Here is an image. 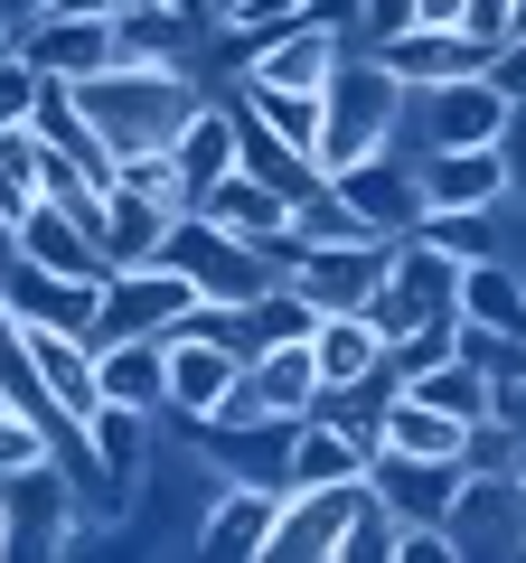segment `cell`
I'll return each instance as SVG.
<instances>
[{
	"label": "cell",
	"instance_id": "cell-8",
	"mask_svg": "<svg viewBox=\"0 0 526 563\" xmlns=\"http://www.w3.org/2000/svg\"><path fill=\"white\" fill-rule=\"evenodd\" d=\"M461 479H470V461H424V451H395V442L366 451V488H376V507L395 526H442Z\"/></svg>",
	"mask_w": 526,
	"mask_h": 563
},
{
	"label": "cell",
	"instance_id": "cell-36",
	"mask_svg": "<svg viewBox=\"0 0 526 563\" xmlns=\"http://www.w3.org/2000/svg\"><path fill=\"white\" fill-rule=\"evenodd\" d=\"M395 536H405V526L385 517L376 498H366V517L348 526V544H339V563H395Z\"/></svg>",
	"mask_w": 526,
	"mask_h": 563
},
{
	"label": "cell",
	"instance_id": "cell-34",
	"mask_svg": "<svg viewBox=\"0 0 526 563\" xmlns=\"http://www.w3.org/2000/svg\"><path fill=\"white\" fill-rule=\"evenodd\" d=\"M424 235L442 244V254L480 263V254H498V207H461V217H424Z\"/></svg>",
	"mask_w": 526,
	"mask_h": 563
},
{
	"label": "cell",
	"instance_id": "cell-44",
	"mask_svg": "<svg viewBox=\"0 0 526 563\" xmlns=\"http://www.w3.org/2000/svg\"><path fill=\"white\" fill-rule=\"evenodd\" d=\"M507 38H526V0H507Z\"/></svg>",
	"mask_w": 526,
	"mask_h": 563
},
{
	"label": "cell",
	"instance_id": "cell-11",
	"mask_svg": "<svg viewBox=\"0 0 526 563\" xmlns=\"http://www.w3.org/2000/svg\"><path fill=\"white\" fill-rule=\"evenodd\" d=\"M395 273V235H348V244H302L292 282H302L320 310H366V291Z\"/></svg>",
	"mask_w": 526,
	"mask_h": 563
},
{
	"label": "cell",
	"instance_id": "cell-23",
	"mask_svg": "<svg viewBox=\"0 0 526 563\" xmlns=\"http://www.w3.org/2000/svg\"><path fill=\"white\" fill-rule=\"evenodd\" d=\"M169 217L179 207L169 198H151V188H103V254L113 263H161V244H169Z\"/></svg>",
	"mask_w": 526,
	"mask_h": 563
},
{
	"label": "cell",
	"instance_id": "cell-2",
	"mask_svg": "<svg viewBox=\"0 0 526 563\" xmlns=\"http://www.w3.org/2000/svg\"><path fill=\"white\" fill-rule=\"evenodd\" d=\"M414 122V85L366 47V57H339L320 95V169H358L376 151H395V132Z\"/></svg>",
	"mask_w": 526,
	"mask_h": 563
},
{
	"label": "cell",
	"instance_id": "cell-20",
	"mask_svg": "<svg viewBox=\"0 0 526 563\" xmlns=\"http://www.w3.org/2000/svg\"><path fill=\"white\" fill-rule=\"evenodd\" d=\"M95 376H103V404L161 413L169 404V339H95Z\"/></svg>",
	"mask_w": 526,
	"mask_h": 563
},
{
	"label": "cell",
	"instance_id": "cell-24",
	"mask_svg": "<svg viewBox=\"0 0 526 563\" xmlns=\"http://www.w3.org/2000/svg\"><path fill=\"white\" fill-rule=\"evenodd\" d=\"M461 320H480V329H507V339H526V273L507 254H480V263H461Z\"/></svg>",
	"mask_w": 526,
	"mask_h": 563
},
{
	"label": "cell",
	"instance_id": "cell-18",
	"mask_svg": "<svg viewBox=\"0 0 526 563\" xmlns=\"http://www.w3.org/2000/svg\"><path fill=\"white\" fill-rule=\"evenodd\" d=\"M10 254H29V263H47V273H76V282H103L113 273V254H103L95 235H85L76 217H66L57 198H39L20 225H10Z\"/></svg>",
	"mask_w": 526,
	"mask_h": 563
},
{
	"label": "cell",
	"instance_id": "cell-35",
	"mask_svg": "<svg viewBox=\"0 0 526 563\" xmlns=\"http://www.w3.org/2000/svg\"><path fill=\"white\" fill-rule=\"evenodd\" d=\"M39 85H47V76H39V66L20 57V47H0V132L39 113Z\"/></svg>",
	"mask_w": 526,
	"mask_h": 563
},
{
	"label": "cell",
	"instance_id": "cell-7",
	"mask_svg": "<svg viewBox=\"0 0 526 563\" xmlns=\"http://www.w3.org/2000/svg\"><path fill=\"white\" fill-rule=\"evenodd\" d=\"M0 498H10V554H76L85 498H76V479H66V461L10 470V479H0Z\"/></svg>",
	"mask_w": 526,
	"mask_h": 563
},
{
	"label": "cell",
	"instance_id": "cell-19",
	"mask_svg": "<svg viewBox=\"0 0 526 563\" xmlns=\"http://www.w3.org/2000/svg\"><path fill=\"white\" fill-rule=\"evenodd\" d=\"M20 57L39 76H57V85H85V76H103L122 57V38H113V20H39L20 38Z\"/></svg>",
	"mask_w": 526,
	"mask_h": 563
},
{
	"label": "cell",
	"instance_id": "cell-6",
	"mask_svg": "<svg viewBox=\"0 0 526 563\" xmlns=\"http://www.w3.org/2000/svg\"><path fill=\"white\" fill-rule=\"evenodd\" d=\"M507 122H517V103L498 95V76L414 85V141H424V151H489Z\"/></svg>",
	"mask_w": 526,
	"mask_h": 563
},
{
	"label": "cell",
	"instance_id": "cell-15",
	"mask_svg": "<svg viewBox=\"0 0 526 563\" xmlns=\"http://www.w3.org/2000/svg\"><path fill=\"white\" fill-rule=\"evenodd\" d=\"M235 376H244V347L198 339V329H169V404H161V413L207 422V413H217V395H226Z\"/></svg>",
	"mask_w": 526,
	"mask_h": 563
},
{
	"label": "cell",
	"instance_id": "cell-32",
	"mask_svg": "<svg viewBox=\"0 0 526 563\" xmlns=\"http://www.w3.org/2000/svg\"><path fill=\"white\" fill-rule=\"evenodd\" d=\"M405 395L442 404V413H461V422H489V413H498V385H489L470 357H442V366H424V376H414Z\"/></svg>",
	"mask_w": 526,
	"mask_h": 563
},
{
	"label": "cell",
	"instance_id": "cell-21",
	"mask_svg": "<svg viewBox=\"0 0 526 563\" xmlns=\"http://www.w3.org/2000/svg\"><path fill=\"white\" fill-rule=\"evenodd\" d=\"M244 385L263 395V413H273V422L320 413V357H310V339H292V347H254V357H244Z\"/></svg>",
	"mask_w": 526,
	"mask_h": 563
},
{
	"label": "cell",
	"instance_id": "cell-37",
	"mask_svg": "<svg viewBox=\"0 0 526 563\" xmlns=\"http://www.w3.org/2000/svg\"><path fill=\"white\" fill-rule=\"evenodd\" d=\"M358 29H366V47L395 38V29H414V0H358Z\"/></svg>",
	"mask_w": 526,
	"mask_h": 563
},
{
	"label": "cell",
	"instance_id": "cell-1",
	"mask_svg": "<svg viewBox=\"0 0 526 563\" xmlns=\"http://www.w3.org/2000/svg\"><path fill=\"white\" fill-rule=\"evenodd\" d=\"M76 103H85V122H95V141L113 151V161H151V151H169L179 122L198 113L188 66H142V57H113L103 76H85Z\"/></svg>",
	"mask_w": 526,
	"mask_h": 563
},
{
	"label": "cell",
	"instance_id": "cell-39",
	"mask_svg": "<svg viewBox=\"0 0 526 563\" xmlns=\"http://www.w3.org/2000/svg\"><path fill=\"white\" fill-rule=\"evenodd\" d=\"M498 161H507V198L526 207V113H517V122L498 132Z\"/></svg>",
	"mask_w": 526,
	"mask_h": 563
},
{
	"label": "cell",
	"instance_id": "cell-4",
	"mask_svg": "<svg viewBox=\"0 0 526 563\" xmlns=\"http://www.w3.org/2000/svg\"><path fill=\"white\" fill-rule=\"evenodd\" d=\"M366 498H376L366 479L283 488V517H273V544H263V554H273V563H339V544H348V526L366 517Z\"/></svg>",
	"mask_w": 526,
	"mask_h": 563
},
{
	"label": "cell",
	"instance_id": "cell-17",
	"mask_svg": "<svg viewBox=\"0 0 526 563\" xmlns=\"http://www.w3.org/2000/svg\"><path fill=\"white\" fill-rule=\"evenodd\" d=\"M376 57L405 85H451V76H489L498 47L470 38V29H395V38H376Z\"/></svg>",
	"mask_w": 526,
	"mask_h": 563
},
{
	"label": "cell",
	"instance_id": "cell-40",
	"mask_svg": "<svg viewBox=\"0 0 526 563\" xmlns=\"http://www.w3.org/2000/svg\"><path fill=\"white\" fill-rule=\"evenodd\" d=\"M39 20H47V0H0V38H10V47H20Z\"/></svg>",
	"mask_w": 526,
	"mask_h": 563
},
{
	"label": "cell",
	"instance_id": "cell-41",
	"mask_svg": "<svg viewBox=\"0 0 526 563\" xmlns=\"http://www.w3.org/2000/svg\"><path fill=\"white\" fill-rule=\"evenodd\" d=\"M414 29H470V0H414Z\"/></svg>",
	"mask_w": 526,
	"mask_h": 563
},
{
	"label": "cell",
	"instance_id": "cell-13",
	"mask_svg": "<svg viewBox=\"0 0 526 563\" xmlns=\"http://www.w3.org/2000/svg\"><path fill=\"white\" fill-rule=\"evenodd\" d=\"M329 188L358 207L366 235H414V225H424V179H414L405 151H376V161H358V169H329Z\"/></svg>",
	"mask_w": 526,
	"mask_h": 563
},
{
	"label": "cell",
	"instance_id": "cell-25",
	"mask_svg": "<svg viewBox=\"0 0 526 563\" xmlns=\"http://www.w3.org/2000/svg\"><path fill=\"white\" fill-rule=\"evenodd\" d=\"M339 57H348V47H339V29H320V20H310V29H292L283 47H263V57L244 66V76H263V85H292V95H329Z\"/></svg>",
	"mask_w": 526,
	"mask_h": 563
},
{
	"label": "cell",
	"instance_id": "cell-31",
	"mask_svg": "<svg viewBox=\"0 0 526 563\" xmlns=\"http://www.w3.org/2000/svg\"><path fill=\"white\" fill-rule=\"evenodd\" d=\"M395 282H405L424 310H451L461 301V254H442V244L414 225V235H395Z\"/></svg>",
	"mask_w": 526,
	"mask_h": 563
},
{
	"label": "cell",
	"instance_id": "cell-26",
	"mask_svg": "<svg viewBox=\"0 0 526 563\" xmlns=\"http://www.w3.org/2000/svg\"><path fill=\"white\" fill-rule=\"evenodd\" d=\"M198 217H217L226 235H244V244H273V235L292 225V198H283V188H263L254 169H235V179H217V188H207V207H198Z\"/></svg>",
	"mask_w": 526,
	"mask_h": 563
},
{
	"label": "cell",
	"instance_id": "cell-22",
	"mask_svg": "<svg viewBox=\"0 0 526 563\" xmlns=\"http://www.w3.org/2000/svg\"><path fill=\"white\" fill-rule=\"evenodd\" d=\"M292 432H302V422H244V432H188V442H198L226 479L283 488V479H292Z\"/></svg>",
	"mask_w": 526,
	"mask_h": 563
},
{
	"label": "cell",
	"instance_id": "cell-14",
	"mask_svg": "<svg viewBox=\"0 0 526 563\" xmlns=\"http://www.w3.org/2000/svg\"><path fill=\"white\" fill-rule=\"evenodd\" d=\"M273 517H283V488H263V479H226L217 507L198 517V544L188 554L207 563H254L263 544H273Z\"/></svg>",
	"mask_w": 526,
	"mask_h": 563
},
{
	"label": "cell",
	"instance_id": "cell-28",
	"mask_svg": "<svg viewBox=\"0 0 526 563\" xmlns=\"http://www.w3.org/2000/svg\"><path fill=\"white\" fill-rule=\"evenodd\" d=\"M310 479H366V442L329 413H302V432H292V479L283 488H310Z\"/></svg>",
	"mask_w": 526,
	"mask_h": 563
},
{
	"label": "cell",
	"instance_id": "cell-47",
	"mask_svg": "<svg viewBox=\"0 0 526 563\" xmlns=\"http://www.w3.org/2000/svg\"><path fill=\"white\" fill-rule=\"evenodd\" d=\"M517 479H526V451H517Z\"/></svg>",
	"mask_w": 526,
	"mask_h": 563
},
{
	"label": "cell",
	"instance_id": "cell-33",
	"mask_svg": "<svg viewBox=\"0 0 526 563\" xmlns=\"http://www.w3.org/2000/svg\"><path fill=\"white\" fill-rule=\"evenodd\" d=\"M39 461H57V432L0 395V479H10V470H39Z\"/></svg>",
	"mask_w": 526,
	"mask_h": 563
},
{
	"label": "cell",
	"instance_id": "cell-16",
	"mask_svg": "<svg viewBox=\"0 0 526 563\" xmlns=\"http://www.w3.org/2000/svg\"><path fill=\"white\" fill-rule=\"evenodd\" d=\"M424 217H461V207H517L507 198V161H498V141L489 151H424Z\"/></svg>",
	"mask_w": 526,
	"mask_h": 563
},
{
	"label": "cell",
	"instance_id": "cell-10",
	"mask_svg": "<svg viewBox=\"0 0 526 563\" xmlns=\"http://www.w3.org/2000/svg\"><path fill=\"white\" fill-rule=\"evenodd\" d=\"M235 169H244V122H235V103H198V113L179 122V141H169L179 217H198V207H207V188H217V179H235Z\"/></svg>",
	"mask_w": 526,
	"mask_h": 563
},
{
	"label": "cell",
	"instance_id": "cell-43",
	"mask_svg": "<svg viewBox=\"0 0 526 563\" xmlns=\"http://www.w3.org/2000/svg\"><path fill=\"white\" fill-rule=\"evenodd\" d=\"M498 422H507V432L526 442V385H507V395H498Z\"/></svg>",
	"mask_w": 526,
	"mask_h": 563
},
{
	"label": "cell",
	"instance_id": "cell-45",
	"mask_svg": "<svg viewBox=\"0 0 526 563\" xmlns=\"http://www.w3.org/2000/svg\"><path fill=\"white\" fill-rule=\"evenodd\" d=\"M226 10H244V0H207V20H226Z\"/></svg>",
	"mask_w": 526,
	"mask_h": 563
},
{
	"label": "cell",
	"instance_id": "cell-38",
	"mask_svg": "<svg viewBox=\"0 0 526 563\" xmlns=\"http://www.w3.org/2000/svg\"><path fill=\"white\" fill-rule=\"evenodd\" d=\"M489 76H498V95H507V103L526 113V38H507L498 57H489Z\"/></svg>",
	"mask_w": 526,
	"mask_h": 563
},
{
	"label": "cell",
	"instance_id": "cell-46",
	"mask_svg": "<svg viewBox=\"0 0 526 563\" xmlns=\"http://www.w3.org/2000/svg\"><path fill=\"white\" fill-rule=\"evenodd\" d=\"M0 554H10V498H0Z\"/></svg>",
	"mask_w": 526,
	"mask_h": 563
},
{
	"label": "cell",
	"instance_id": "cell-3",
	"mask_svg": "<svg viewBox=\"0 0 526 563\" xmlns=\"http://www.w3.org/2000/svg\"><path fill=\"white\" fill-rule=\"evenodd\" d=\"M161 263L198 282V301H235V310L254 301L263 282H283V263L263 254V244L226 235L217 217H169V244H161Z\"/></svg>",
	"mask_w": 526,
	"mask_h": 563
},
{
	"label": "cell",
	"instance_id": "cell-42",
	"mask_svg": "<svg viewBox=\"0 0 526 563\" xmlns=\"http://www.w3.org/2000/svg\"><path fill=\"white\" fill-rule=\"evenodd\" d=\"M132 0H47V20H122Z\"/></svg>",
	"mask_w": 526,
	"mask_h": 563
},
{
	"label": "cell",
	"instance_id": "cell-12",
	"mask_svg": "<svg viewBox=\"0 0 526 563\" xmlns=\"http://www.w3.org/2000/svg\"><path fill=\"white\" fill-rule=\"evenodd\" d=\"M10 339H20V357L39 366V385L57 395V413H66V422H85V413L103 404L95 339H76V329H57V320H10Z\"/></svg>",
	"mask_w": 526,
	"mask_h": 563
},
{
	"label": "cell",
	"instance_id": "cell-9",
	"mask_svg": "<svg viewBox=\"0 0 526 563\" xmlns=\"http://www.w3.org/2000/svg\"><path fill=\"white\" fill-rule=\"evenodd\" d=\"M442 526L461 554H526V479L517 470H470Z\"/></svg>",
	"mask_w": 526,
	"mask_h": 563
},
{
	"label": "cell",
	"instance_id": "cell-27",
	"mask_svg": "<svg viewBox=\"0 0 526 563\" xmlns=\"http://www.w3.org/2000/svg\"><path fill=\"white\" fill-rule=\"evenodd\" d=\"M470 432H480V422L442 413V404L405 395V385L385 395V442H395V451H424V461H461V451H470Z\"/></svg>",
	"mask_w": 526,
	"mask_h": 563
},
{
	"label": "cell",
	"instance_id": "cell-29",
	"mask_svg": "<svg viewBox=\"0 0 526 563\" xmlns=\"http://www.w3.org/2000/svg\"><path fill=\"white\" fill-rule=\"evenodd\" d=\"M310 357H320V395H329V385H366V376H376L385 339L358 320V310H329V320L310 329Z\"/></svg>",
	"mask_w": 526,
	"mask_h": 563
},
{
	"label": "cell",
	"instance_id": "cell-30",
	"mask_svg": "<svg viewBox=\"0 0 526 563\" xmlns=\"http://www.w3.org/2000/svg\"><path fill=\"white\" fill-rule=\"evenodd\" d=\"M320 320H329V310L310 301L292 273H283V282H263L254 301H244V357H254V347H292V339H310Z\"/></svg>",
	"mask_w": 526,
	"mask_h": 563
},
{
	"label": "cell",
	"instance_id": "cell-5",
	"mask_svg": "<svg viewBox=\"0 0 526 563\" xmlns=\"http://www.w3.org/2000/svg\"><path fill=\"white\" fill-rule=\"evenodd\" d=\"M198 301V282L169 273V263H113L103 273V310H95V339H169Z\"/></svg>",
	"mask_w": 526,
	"mask_h": 563
}]
</instances>
